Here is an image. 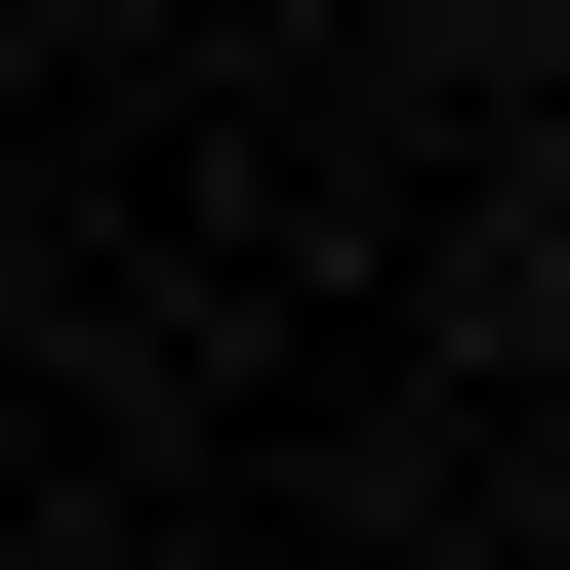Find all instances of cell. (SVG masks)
I'll return each instance as SVG.
<instances>
[{
	"label": "cell",
	"mask_w": 570,
	"mask_h": 570,
	"mask_svg": "<svg viewBox=\"0 0 570 570\" xmlns=\"http://www.w3.org/2000/svg\"><path fill=\"white\" fill-rule=\"evenodd\" d=\"M530 367H570V204H530Z\"/></svg>",
	"instance_id": "obj_1"
}]
</instances>
